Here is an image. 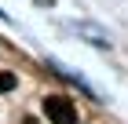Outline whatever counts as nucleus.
<instances>
[{"label": "nucleus", "mask_w": 128, "mask_h": 124, "mask_svg": "<svg viewBox=\"0 0 128 124\" xmlns=\"http://www.w3.org/2000/svg\"><path fill=\"white\" fill-rule=\"evenodd\" d=\"M44 117H48L51 124H80L77 106H73V99H66V95H48L44 99Z\"/></svg>", "instance_id": "obj_1"}, {"label": "nucleus", "mask_w": 128, "mask_h": 124, "mask_svg": "<svg viewBox=\"0 0 128 124\" xmlns=\"http://www.w3.org/2000/svg\"><path fill=\"white\" fill-rule=\"evenodd\" d=\"M15 88H18V77H15V73H4V69H0V91H15Z\"/></svg>", "instance_id": "obj_2"}, {"label": "nucleus", "mask_w": 128, "mask_h": 124, "mask_svg": "<svg viewBox=\"0 0 128 124\" xmlns=\"http://www.w3.org/2000/svg\"><path fill=\"white\" fill-rule=\"evenodd\" d=\"M22 124H40V121H37V117H22Z\"/></svg>", "instance_id": "obj_3"}]
</instances>
